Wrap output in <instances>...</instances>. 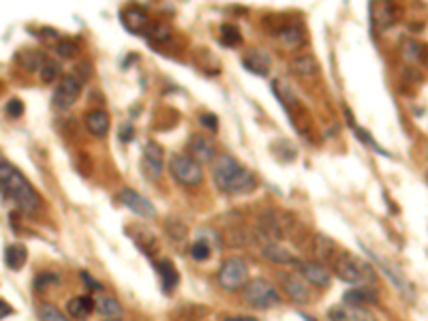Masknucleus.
<instances>
[{"label":"nucleus","mask_w":428,"mask_h":321,"mask_svg":"<svg viewBox=\"0 0 428 321\" xmlns=\"http://www.w3.org/2000/svg\"><path fill=\"white\" fill-rule=\"evenodd\" d=\"M279 39L287 45V48H296V45H300L304 39H302V31L298 28V26H287V28H283L281 31V35H279Z\"/></svg>","instance_id":"34"},{"label":"nucleus","mask_w":428,"mask_h":321,"mask_svg":"<svg viewBox=\"0 0 428 321\" xmlns=\"http://www.w3.org/2000/svg\"><path fill=\"white\" fill-rule=\"evenodd\" d=\"M0 308H3V312H0V315H3V317H7V315H11L14 312V308L5 302V300H0Z\"/></svg>","instance_id":"44"},{"label":"nucleus","mask_w":428,"mask_h":321,"mask_svg":"<svg viewBox=\"0 0 428 321\" xmlns=\"http://www.w3.org/2000/svg\"><path fill=\"white\" fill-rule=\"evenodd\" d=\"M375 302H377V293L370 287H355V289H349L345 293V304L366 306L368 308V304H375Z\"/></svg>","instance_id":"26"},{"label":"nucleus","mask_w":428,"mask_h":321,"mask_svg":"<svg viewBox=\"0 0 428 321\" xmlns=\"http://www.w3.org/2000/svg\"><path fill=\"white\" fill-rule=\"evenodd\" d=\"M56 54H58V56H63V58H73V56L77 54V45H75L73 41H67V39H63V41H58V43H56Z\"/></svg>","instance_id":"37"},{"label":"nucleus","mask_w":428,"mask_h":321,"mask_svg":"<svg viewBox=\"0 0 428 321\" xmlns=\"http://www.w3.org/2000/svg\"><path fill=\"white\" fill-rule=\"evenodd\" d=\"M424 62H426V67H428V50H426V54H424Z\"/></svg>","instance_id":"45"},{"label":"nucleus","mask_w":428,"mask_h":321,"mask_svg":"<svg viewBox=\"0 0 428 321\" xmlns=\"http://www.w3.org/2000/svg\"><path fill=\"white\" fill-rule=\"evenodd\" d=\"M95 308L97 312H101L107 319H120L122 317V304L118 302V298H114L112 293H95Z\"/></svg>","instance_id":"20"},{"label":"nucleus","mask_w":428,"mask_h":321,"mask_svg":"<svg viewBox=\"0 0 428 321\" xmlns=\"http://www.w3.org/2000/svg\"><path fill=\"white\" fill-rule=\"evenodd\" d=\"M245 302L255 308H270L281 302L279 289L266 278H251L245 285Z\"/></svg>","instance_id":"5"},{"label":"nucleus","mask_w":428,"mask_h":321,"mask_svg":"<svg viewBox=\"0 0 428 321\" xmlns=\"http://www.w3.org/2000/svg\"><path fill=\"white\" fill-rule=\"evenodd\" d=\"M163 148L154 141L146 143L141 156V172L148 180H156L163 174Z\"/></svg>","instance_id":"11"},{"label":"nucleus","mask_w":428,"mask_h":321,"mask_svg":"<svg viewBox=\"0 0 428 321\" xmlns=\"http://www.w3.org/2000/svg\"><path fill=\"white\" fill-rule=\"evenodd\" d=\"M347 120H349V124H351V129H353V133H355V137H358V139H360V141H362V143H366V146H370V148H373V150H377V152H379V154H383V156H387V152H385V150H383V148H381V146H379V143H377V141H375V139H373V135H370V133H366V131H364V129H360V126H355V122H353V116H351V114H349V111H347Z\"/></svg>","instance_id":"32"},{"label":"nucleus","mask_w":428,"mask_h":321,"mask_svg":"<svg viewBox=\"0 0 428 321\" xmlns=\"http://www.w3.org/2000/svg\"><path fill=\"white\" fill-rule=\"evenodd\" d=\"M214 185L219 187V191L228 193V195H245L255 191L257 187V178L251 170L242 168L238 160L230 154H223L214 160Z\"/></svg>","instance_id":"1"},{"label":"nucleus","mask_w":428,"mask_h":321,"mask_svg":"<svg viewBox=\"0 0 428 321\" xmlns=\"http://www.w3.org/2000/svg\"><path fill=\"white\" fill-rule=\"evenodd\" d=\"M118 202L124 206V208H129L131 212H135V214H139V217H144V219H154L156 217V210H154V206H152V202H148L146 197H141L137 191H133V189H122L120 193H118Z\"/></svg>","instance_id":"12"},{"label":"nucleus","mask_w":428,"mask_h":321,"mask_svg":"<svg viewBox=\"0 0 428 321\" xmlns=\"http://www.w3.org/2000/svg\"><path fill=\"white\" fill-rule=\"evenodd\" d=\"M82 80L80 77H75V75H65L63 80H60V84H58V88L54 90V94H52V105L56 107V109H60V111H65V109H69L77 99H80V94H82Z\"/></svg>","instance_id":"8"},{"label":"nucleus","mask_w":428,"mask_h":321,"mask_svg":"<svg viewBox=\"0 0 428 321\" xmlns=\"http://www.w3.org/2000/svg\"><path fill=\"white\" fill-rule=\"evenodd\" d=\"M50 283H60V276L58 274H54V272H46V274H39L37 276V287H46V285H50Z\"/></svg>","instance_id":"40"},{"label":"nucleus","mask_w":428,"mask_h":321,"mask_svg":"<svg viewBox=\"0 0 428 321\" xmlns=\"http://www.w3.org/2000/svg\"><path fill=\"white\" fill-rule=\"evenodd\" d=\"M105 321H120V319H105Z\"/></svg>","instance_id":"46"},{"label":"nucleus","mask_w":428,"mask_h":321,"mask_svg":"<svg viewBox=\"0 0 428 321\" xmlns=\"http://www.w3.org/2000/svg\"><path fill=\"white\" fill-rule=\"evenodd\" d=\"M191 257H193L195 261H205V259L210 257V244H208L205 240L193 242V246H191Z\"/></svg>","instance_id":"36"},{"label":"nucleus","mask_w":428,"mask_h":321,"mask_svg":"<svg viewBox=\"0 0 428 321\" xmlns=\"http://www.w3.org/2000/svg\"><path fill=\"white\" fill-rule=\"evenodd\" d=\"M298 270H300V276H302L306 283L315 285V287H328L330 281H332L328 268L321 266V263H317V261H302V263L298 266Z\"/></svg>","instance_id":"16"},{"label":"nucleus","mask_w":428,"mask_h":321,"mask_svg":"<svg viewBox=\"0 0 428 321\" xmlns=\"http://www.w3.org/2000/svg\"><path fill=\"white\" fill-rule=\"evenodd\" d=\"M120 18H122V26H124L129 33H133V35H146V31H148V26H150L146 11H141L139 7H133V5H131V7H124L122 13H120Z\"/></svg>","instance_id":"15"},{"label":"nucleus","mask_w":428,"mask_h":321,"mask_svg":"<svg viewBox=\"0 0 428 321\" xmlns=\"http://www.w3.org/2000/svg\"><path fill=\"white\" fill-rule=\"evenodd\" d=\"M366 253H368V257H373V261L381 268V272H385V276H387L390 283L400 291V295H405L407 300H413V298H415V287H413V283L405 276V272H402L400 268H396L394 263H390L387 259L379 257L377 253H373V251H368V249H366Z\"/></svg>","instance_id":"7"},{"label":"nucleus","mask_w":428,"mask_h":321,"mask_svg":"<svg viewBox=\"0 0 428 321\" xmlns=\"http://www.w3.org/2000/svg\"><path fill=\"white\" fill-rule=\"evenodd\" d=\"M37 312H39V319L41 321H71L69 315H65L58 306L50 304V302H41L37 306Z\"/></svg>","instance_id":"29"},{"label":"nucleus","mask_w":428,"mask_h":321,"mask_svg":"<svg viewBox=\"0 0 428 321\" xmlns=\"http://www.w3.org/2000/svg\"><path fill=\"white\" fill-rule=\"evenodd\" d=\"M39 75H41V82H43V84H54V82L60 77V65H58L56 60H48V62L43 65V69L39 71Z\"/></svg>","instance_id":"35"},{"label":"nucleus","mask_w":428,"mask_h":321,"mask_svg":"<svg viewBox=\"0 0 428 321\" xmlns=\"http://www.w3.org/2000/svg\"><path fill=\"white\" fill-rule=\"evenodd\" d=\"M0 183H3L5 197L9 195L24 214H35L41 208V200L31 187V183L16 168H11L5 158L0 160Z\"/></svg>","instance_id":"2"},{"label":"nucleus","mask_w":428,"mask_h":321,"mask_svg":"<svg viewBox=\"0 0 428 321\" xmlns=\"http://www.w3.org/2000/svg\"><path fill=\"white\" fill-rule=\"evenodd\" d=\"M186 150H188V156H193L197 163H210L217 154V148L214 143L201 135H191L188 137V143H186Z\"/></svg>","instance_id":"14"},{"label":"nucleus","mask_w":428,"mask_h":321,"mask_svg":"<svg viewBox=\"0 0 428 321\" xmlns=\"http://www.w3.org/2000/svg\"><path fill=\"white\" fill-rule=\"evenodd\" d=\"M95 310V300L86 298V295H77V298H71L67 302V315L75 321H86L90 319Z\"/></svg>","instance_id":"22"},{"label":"nucleus","mask_w":428,"mask_h":321,"mask_svg":"<svg viewBox=\"0 0 428 321\" xmlns=\"http://www.w3.org/2000/svg\"><path fill=\"white\" fill-rule=\"evenodd\" d=\"M26 257H28V251L24 244H9L7 251H5V263L11 268V270H22L24 263H26Z\"/></svg>","instance_id":"27"},{"label":"nucleus","mask_w":428,"mask_h":321,"mask_svg":"<svg viewBox=\"0 0 428 321\" xmlns=\"http://www.w3.org/2000/svg\"><path fill=\"white\" fill-rule=\"evenodd\" d=\"M118 137H120V141H129V139L133 137V124H131V122H124V124L120 126V131H118Z\"/></svg>","instance_id":"41"},{"label":"nucleus","mask_w":428,"mask_h":321,"mask_svg":"<svg viewBox=\"0 0 428 321\" xmlns=\"http://www.w3.org/2000/svg\"><path fill=\"white\" fill-rule=\"evenodd\" d=\"M309 253H311L313 259H315L317 263H321V266H326V263L334 266L336 257L341 255L338 249H336V242L330 240V238H326V236H319V234L311 238V242H309Z\"/></svg>","instance_id":"10"},{"label":"nucleus","mask_w":428,"mask_h":321,"mask_svg":"<svg viewBox=\"0 0 428 321\" xmlns=\"http://www.w3.org/2000/svg\"><path fill=\"white\" fill-rule=\"evenodd\" d=\"M281 287L285 291V295L294 302V304H309L313 302V289L311 283H306L300 274H281Z\"/></svg>","instance_id":"9"},{"label":"nucleus","mask_w":428,"mask_h":321,"mask_svg":"<svg viewBox=\"0 0 428 321\" xmlns=\"http://www.w3.org/2000/svg\"><path fill=\"white\" fill-rule=\"evenodd\" d=\"M5 109H7V116H9V118H20V116L24 114V103H22L20 99H9Z\"/></svg>","instance_id":"38"},{"label":"nucleus","mask_w":428,"mask_h":321,"mask_svg":"<svg viewBox=\"0 0 428 321\" xmlns=\"http://www.w3.org/2000/svg\"><path fill=\"white\" fill-rule=\"evenodd\" d=\"M223 321H260L255 317H242V315H234V317H225Z\"/></svg>","instance_id":"43"},{"label":"nucleus","mask_w":428,"mask_h":321,"mask_svg":"<svg viewBox=\"0 0 428 321\" xmlns=\"http://www.w3.org/2000/svg\"><path fill=\"white\" fill-rule=\"evenodd\" d=\"M264 257L270 259L272 263H283V266H300L302 259H298L291 251H287L283 244L274 242V244H266L264 246Z\"/></svg>","instance_id":"21"},{"label":"nucleus","mask_w":428,"mask_h":321,"mask_svg":"<svg viewBox=\"0 0 428 321\" xmlns=\"http://www.w3.org/2000/svg\"><path fill=\"white\" fill-rule=\"evenodd\" d=\"M165 232L169 234V238H171L173 242H182V240L186 238V227H184V223L178 221V219H173V217L165 221Z\"/></svg>","instance_id":"33"},{"label":"nucleus","mask_w":428,"mask_h":321,"mask_svg":"<svg viewBox=\"0 0 428 321\" xmlns=\"http://www.w3.org/2000/svg\"><path fill=\"white\" fill-rule=\"evenodd\" d=\"M242 65L251 71V73H255V75H268V71H270V65H272V60H270V56H268V52H264V50H249L247 54H245V58H242Z\"/></svg>","instance_id":"19"},{"label":"nucleus","mask_w":428,"mask_h":321,"mask_svg":"<svg viewBox=\"0 0 428 321\" xmlns=\"http://www.w3.org/2000/svg\"><path fill=\"white\" fill-rule=\"evenodd\" d=\"M169 174L173 176L176 183L184 185V187H197L203 180V172H201V163L188 154H173L169 158Z\"/></svg>","instance_id":"4"},{"label":"nucleus","mask_w":428,"mask_h":321,"mask_svg":"<svg viewBox=\"0 0 428 321\" xmlns=\"http://www.w3.org/2000/svg\"><path fill=\"white\" fill-rule=\"evenodd\" d=\"M225 48H238L242 43V33L238 31V26L234 24H223L221 26V39H219Z\"/></svg>","instance_id":"31"},{"label":"nucleus","mask_w":428,"mask_h":321,"mask_svg":"<svg viewBox=\"0 0 428 321\" xmlns=\"http://www.w3.org/2000/svg\"><path fill=\"white\" fill-rule=\"evenodd\" d=\"M328 317L330 321H377V317L366 306H353V304L332 306Z\"/></svg>","instance_id":"13"},{"label":"nucleus","mask_w":428,"mask_h":321,"mask_svg":"<svg viewBox=\"0 0 428 321\" xmlns=\"http://www.w3.org/2000/svg\"><path fill=\"white\" fill-rule=\"evenodd\" d=\"M82 278H84V281H86V285H88V287H90V289H97V291H99V293H101V291H103V287H101V283H97V281H92V278H90V276H88V274H86V272H82Z\"/></svg>","instance_id":"42"},{"label":"nucleus","mask_w":428,"mask_h":321,"mask_svg":"<svg viewBox=\"0 0 428 321\" xmlns=\"http://www.w3.org/2000/svg\"><path fill=\"white\" fill-rule=\"evenodd\" d=\"M332 268L345 283H351V285H358V287H368V285H373L377 281L373 266L366 259H360V257H355V255H351L347 251H341V255L336 257Z\"/></svg>","instance_id":"3"},{"label":"nucleus","mask_w":428,"mask_h":321,"mask_svg":"<svg viewBox=\"0 0 428 321\" xmlns=\"http://www.w3.org/2000/svg\"><path fill=\"white\" fill-rule=\"evenodd\" d=\"M146 37H148L150 41L167 43V41L171 39V26H169V24H165V22H154V24H150V26H148V31H146Z\"/></svg>","instance_id":"30"},{"label":"nucleus","mask_w":428,"mask_h":321,"mask_svg":"<svg viewBox=\"0 0 428 321\" xmlns=\"http://www.w3.org/2000/svg\"><path fill=\"white\" fill-rule=\"evenodd\" d=\"M127 234L133 238V242L148 255V257H156L159 253V240L152 232L144 229V227H129Z\"/></svg>","instance_id":"18"},{"label":"nucleus","mask_w":428,"mask_h":321,"mask_svg":"<svg viewBox=\"0 0 428 321\" xmlns=\"http://www.w3.org/2000/svg\"><path fill=\"white\" fill-rule=\"evenodd\" d=\"M18 62H20L26 71H41L43 65L48 62V58H46V54H41V52L28 50V52H20V54H18Z\"/></svg>","instance_id":"28"},{"label":"nucleus","mask_w":428,"mask_h":321,"mask_svg":"<svg viewBox=\"0 0 428 321\" xmlns=\"http://www.w3.org/2000/svg\"><path fill=\"white\" fill-rule=\"evenodd\" d=\"M199 122H201L205 129H210V131H217V129H219V118L214 116V114H201V116H199Z\"/></svg>","instance_id":"39"},{"label":"nucleus","mask_w":428,"mask_h":321,"mask_svg":"<svg viewBox=\"0 0 428 321\" xmlns=\"http://www.w3.org/2000/svg\"><path fill=\"white\" fill-rule=\"evenodd\" d=\"M217 281L225 291L245 289V285L249 283V266H247V261L242 257L225 259V263L221 266V270L217 274Z\"/></svg>","instance_id":"6"},{"label":"nucleus","mask_w":428,"mask_h":321,"mask_svg":"<svg viewBox=\"0 0 428 321\" xmlns=\"http://www.w3.org/2000/svg\"><path fill=\"white\" fill-rule=\"evenodd\" d=\"M156 270H159V274H161V285H163V289H165L167 293H171V291L176 289L178 281H180V274H178L176 266L171 263V259L159 257V259H156Z\"/></svg>","instance_id":"23"},{"label":"nucleus","mask_w":428,"mask_h":321,"mask_svg":"<svg viewBox=\"0 0 428 321\" xmlns=\"http://www.w3.org/2000/svg\"><path fill=\"white\" fill-rule=\"evenodd\" d=\"M86 129L95 137H105L109 131V116L103 109H92L86 114Z\"/></svg>","instance_id":"24"},{"label":"nucleus","mask_w":428,"mask_h":321,"mask_svg":"<svg viewBox=\"0 0 428 321\" xmlns=\"http://www.w3.org/2000/svg\"><path fill=\"white\" fill-rule=\"evenodd\" d=\"M289 69H291L296 75H300V77H311V75L317 73L319 67H317V60H315L311 54H298V56L291 58Z\"/></svg>","instance_id":"25"},{"label":"nucleus","mask_w":428,"mask_h":321,"mask_svg":"<svg viewBox=\"0 0 428 321\" xmlns=\"http://www.w3.org/2000/svg\"><path fill=\"white\" fill-rule=\"evenodd\" d=\"M370 20L375 31H385L396 22V7L392 3H373L370 5Z\"/></svg>","instance_id":"17"}]
</instances>
